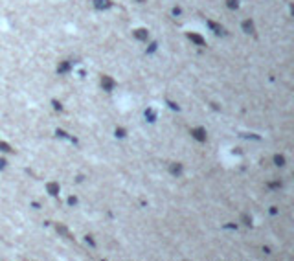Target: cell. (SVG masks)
<instances>
[{
  "instance_id": "obj_1",
  "label": "cell",
  "mask_w": 294,
  "mask_h": 261,
  "mask_svg": "<svg viewBox=\"0 0 294 261\" xmlns=\"http://www.w3.org/2000/svg\"><path fill=\"white\" fill-rule=\"evenodd\" d=\"M191 134H193V138H197L199 142H204V140H206V131L202 129V127L193 129V131H191Z\"/></svg>"
},
{
  "instance_id": "obj_2",
  "label": "cell",
  "mask_w": 294,
  "mask_h": 261,
  "mask_svg": "<svg viewBox=\"0 0 294 261\" xmlns=\"http://www.w3.org/2000/svg\"><path fill=\"white\" fill-rule=\"evenodd\" d=\"M101 85H103V88L107 90V92H110L112 90V86H114V81H112L108 76H103V79H101Z\"/></svg>"
},
{
  "instance_id": "obj_3",
  "label": "cell",
  "mask_w": 294,
  "mask_h": 261,
  "mask_svg": "<svg viewBox=\"0 0 294 261\" xmlns=\"http://www.w3.org/2000/svg\"><path fill=\"white\" fill-rule=\"evenodd\" d=\"M147 30H136V31H134V37H136V39H140V41H147Z\"/></svg>"
},
{
  "instance_id": "obj_4",
  "label": "cell",
  "mask_w": 294,
  "mask_h": 261,
  "mask_svg": "<svg viewBox=\"0 0 294 261\" xmlns=\"http://www.w3.org/2000/svg\"><path fill=\"white\" fill-rule=\"evenodd\" d=\"M94 4H96V8H110V0H94Z\"/></svg>"
},
{
  "instance_id": "obj_5",
  "label": "cell",
  "mask_w": 294,
  "mask_h": 261,
  "mask_svg": "<svg viewBox=\"0 0 294 261\" xmlns=\"http://www.w3.org/2000/svg\"><path fill=\"white\" fill-rule=\"evenodd\" d=\"M243 30H244L246 33H252V31H254V24H252L250 20H244V22H243Z\"/></svg>"
},
{
  "instance_id": "obj_6",
  "label": "cell",
  "mask_w": 294,
  "mask_h": 261,
  "mask_svg": "<svg viewBox=\"0 0 294 261\" xmlns=\"http://www.w3.org/2000/svg\"><path fill=\"white\" fill-rule=\"evenodd\" d=\"M208 26H210V28H212V30H213V31H215L217 35H219V33H224V30H222V26H219V24H215V22H208Z\"/></svg>"
},
{
  "instance_id": "obj_7",
  "label": "cell",
  "mask_w": 294,
  "mask_h": 261,
  "mask_svg": "<svg viewBox=\"0 0 294 261\" xmlns=\"http://www.w3.org/2000/svg\"><path fill=\"white\" fill-rule=\"evenodd\" d=\"M188 37H189V39H191L193 42H197L199 46H202V44H204V39H202V37H199V35H195V33H189Z\"/></svg>"
},
{
  "instance_id": "obj_8",
  "label": "cell",
  "mask_w": 294,
  "mask_h": 261,
  "mask_svg": "<svg viewBox=\"0 0 294 261\" xmlns=\"http://www.w3.org/2000/svg\"><path fill=\"white\" fill-rule=\"evenodd\" d=\"M48 191H50V195H57L59 193V186L57 184H48Z\"/></svg>"
},
{
  "instance_id": "obj_9",
  "label": "cell",
  "mask_w": 294,
  "mask_h": 261,
  "mask_svg": "<svg viewBox=\"0 0 294 261\" xmlns=\"http://www.w3.org/2000/svg\"><path fill=\"white\" fill-rule=\"evenodd\" d=\"M68 68H70V63H63V64H61V66L57 68V72H59V74H64V72H66Z\"/></svg>"
},
{
  "instance_id": "obj_10",
  "label": "cell",
  "mask_w": 294,
  "mask_h": 261,
  "mask_svg": "<svg viewBox=\"0 0 294 261\" xmlns=\"http://www.w3.org/2000/svg\"><path fill=\"white\" fill-rule=\"evenodd\" d=\"M180 171H182V168H180V164H176V165H171V173H173V175H180Z\"/></svg>"
},
{
  "instance_id": "obj_11",
  "label": "cell",
  "mask_w": 294,
  "mask_h": 261,
  "mask_svg": "<svg viewBox=\"0 0 294 261\" xmlns=\"http://www.w3.org/2000/svg\"><path fill=\"white\" fill-rule=\"evenodd\" d=\"M274 160H276V165H283L285 164V158L283 156H274Z\"/></svg>"
},
{
  "instance_id": "obj_12",
  "label": "cell",
  "mask_w": 294,
  "mask_h": 261,
  "mask_svg": "<svg viewBox=\"0 0 294 261\" xmlns=\"http://www.w3.org/2000/svg\"><path fill=\"white\" fill-rule=\"evenodd\" d=\"M0 149H2V151H11V149H9V145H8V144H4V142H0Z\"/></svg>"
},
{
  "instance_id": "obj_13",
  "label": "cell",
  "mask_w": 294,
  "mask_h": 261,
  "mask_svg": "<svg viewBox=\"0 0 294 261\" xmlns=\"http://www.w3.org/2000/svg\"><path fill=\"white\" fill-rule=\"evenodd\" d=\"M228 6L230 8H237L239 4H237V0H228Z\"/></svg>"
},
{
  "instance_id": "obj_14",
  "label": "cell",
  "mask_w": 294,
  "mask_h": 261,
  "mask_svg": "<svg viewBox=\"0 0 294 261\" xmlns=\"http://www.w3.org/2000/svg\"><path fill=\"white\" fill-rule=\"evenodd\" d=\"M116 136H120V138H123V136H125V132H123V129H116Z\"/></svg>"
},
{
  "instance_id": "obj_15",
  "label": "cell",
  "mask_w": 294,
  "mask_h": 261,
  "mask_svg": "<svg viewBox=\"0 0 294 261\" xmlns=\"http://www.w3.org/2000/svg\"><path fill=\"white\" fill-rule=\"evenodd\" d=\"M138 2H142V0H138Z\"/></svg>"
}]
</instances>
